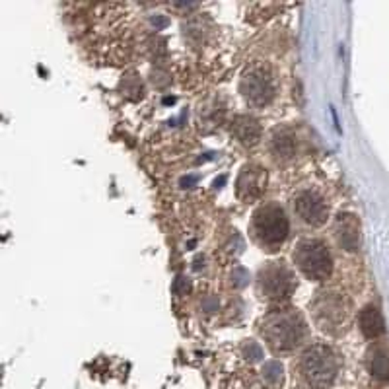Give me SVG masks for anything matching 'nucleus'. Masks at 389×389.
I'll return each mask as SVG.
<instances>
[{
    "label": "nucleus",
    "mask_w": 389,
    "mask_h": 389,
    "mask_svg": "<svg viewBox=\"0 0 389 389\" xmlns=\"http://www.w3.org/2000/svg\"><path fill=\"white\" fill-rule=\"evenodd\" d=\"M259 333L274 354H290L308 339V323L298 310L279 308L263 315Z\"/></svg>",
    "instance_id": "obj_1"
},
{
    "label": "nucleus",
    "mask_w": 389,
    "mask_h": 389,
    "mask_svg": "<svg viewBox=\"0 0 389 389\" xmlns=\"http://www.w3.org/2000/svg\"><path fill=\"white\" fill-rule=\"evenodd\" d=\"M294 370L306 389H329L339 374V356L327 345L313 342L298 356Z\"/></svg>",
    "instance_id": "obj_2"
},
{
    "label": "nucleus",
    "mask_w": 389,
    "mask_h": 389,
    "mask_svg": "<svg viewBox=\"0 0 389 389\" xmlns=\"http://www.w3.org/2000/svg\"><path fill=\"white\" fill-rule=\"evenodd\" d=\"M253 242L263 251H279L290 233V222L279 203H263L255 208L249 222Z\"/></svg>",
    "instance_id": "obj_3"
},
{
    "label": "nucleus",
    "mask_w": 389,
    "mask_h": 389,
    "mask_svg": "<svg viewBox=\"0 0 389 389\" xmlns=\"http://www.w3.org/2000/svg\"><path fill=\"white\" fill-rule=\"evenodd\" d=\"M311 317L323 333L340 337L349 329L350 304L339 290H321L310 304Z\"/></svg>",
    "instance_id": "obj_4"
},
{
    "label": "nucleus",
    "mask_w": 389,
    "mask_h": 389,
    "mask_svg": "<svg viewBox=\"0 0 389 389\" xmlns=\"http://www.w3.org/2000/svg\"><path fill=\"white\" fill-rule=\"evenodd\" d=\"M296 290V276L282 261L267 263L257 272V294L267 304H284Z\"/></svg>",
    "instance_id": "obj_5"
},
{
    "label": "nucleus",
    "mask_w": 389,
    "mask_h": 389,
    "mask_svg": "<svg viewBox=\"0 0 389 389\" xmlns=\"http://www.w3.org/2000/svg\"><path fill=\"white\" fill-rule=\"evenodd\" d=\"M292 259H294L296 269L310 281H327L331 271H333V259H331L329 249H327L325 242H321L317 238H306V240L296 243Z\"/></svg>",
    "instance_id": "obj_6"
},
{
    "label": "nucleus",
    "mask_w": 389,
    "mask_h": 389,
    "mask_svg": "<svg viewBox=\"0 0 389 389\" xmlns=\"http://www.w3.org/2000/svg\"><path fill=\"white\" fill-rule=\"evenodd\" d=\"M292 213L308 228H320L329 218L327 199L315 187H301L292 197Z\"/></svg>",
    "instance_id": "obj_7"
},
{
    "label": "nucleus",
    "mask_w": 389,
    "mask_h": 389,
    "mask_svg": "<svg viewBox=\"0 0 389 389\" xmlns=\"http://www.w3.org/2000/svg\"><path fill=\"white\" fill-rule=\"evenodd\" d=\"M242 94L247 104L255 107L269 106L276 94V80L267 65L251 67L242 78Z\"/></svg>",
    "instance_id": "obj_8"
},
{
    "label": "nucleus",
    "mask_w": 389,
    "mask_h": 389,
    "mask_svg": "<svg viewBox=\"0 0 389 389\" xmlns=\"http://www.w3.org/2000/svg\"><path fill=\"white\" fill-rule=\"evenodd\" d=\"M267 185V174L261 165L257 164H247L243 165L242 174L238 177L235 183V193L242 201H255L259 199L265 191Z\"/></svg>",
    "instance_id": "obj_9"
},
{
    "label": "nucleus",
    "mask_w": 389,
    "mask_h": 389,
    "mask_svg": "<svg viewBox=\"0 0 389 389\" xmlns=\"http://www.w3.org/2000/svg\"><path fill=\"white\" fill-rule=\"evenodd\" d=\"M333 233L340 249L354 253L360 249V222L354 214L339 213L333 224Z\"/></svg>",
    "instance_id": "obj_10"
},
{
    "label": "nucleus",
    "mask_w": 389,
    "mask_h": 389,
    "mask_svg": "<svg viewBox=\"0 0 389 389\" xmlns=\"http://www.w3.org/2000/svg\"><path fill=\"white\" fill-rule=\"evenodd\" d=\"M298 135L290 126H279L272 131L271 138H269V152L276 160V162H292L296 154H298Z\"/></svg>",
    "instance_id": "obj_11"
},
{
    "label": "nucleus",
    "mask_w": 389,
    "mask_h": 389,
    "mask_svg": "<svg viewBox=\"0 0 389 389\" xmlns=\"http://www.w3.org/2000/svg\"><path fill=\"white\" fill-rule=\"evenodd\" d=\"M232 135L243 146H255L261 138V126L259 121L251 115H238L233 119Z\"/></svg>",
    "instance_id": "obj_12"
},
{
    "label": "nucleus",
    "mask_w": 389,
    "mask_h": 389,
    "mask_svg": "<svg viewBox=\"0 0 389 389\" xmlns=\"http://www.w3.org/2000/svg\"><path fill=\"white\" fill-rule=\"evenodd\" d=\"M358 325L360 331L364 333V337H368V339H378L379 335L383 333V317H381V313L376 306H366L364 310L360 311Z\"/></svg>",
    "instance_id": "obj_13"
},
{
    "label": "nucleus",
    "mask_w": 389,
    "mask_h": 389,
    "mask_svg": "<svg viewBox=\"0 0 389 389\" xmlns=\"http://www.w3.org/2000/svg\"><path fill=\"white\" fill-rule=\"evenodd\" d=\"M368 368L376 379H389V354L381 347H372L368 352Z\"/></svg>",
    "instance_id": "obj_14"
},
{
    "label": "nucleus",
    "mask_w": 389,
    "mask_h": 389,
    "mask_svg": "<svg viewBox=\"0 0 389 389\" xmlns=\"http://www.w3.org/2000/svg\"><path fill=\"white\" fill-rule=\"evenodd\" d=\"M263 376H265V379L269 381V383H281L282 381V366L279 364V362H269L265 368H263Z\"/></svg>",
    "instance_id": "obj_15"
}]
</instances>
